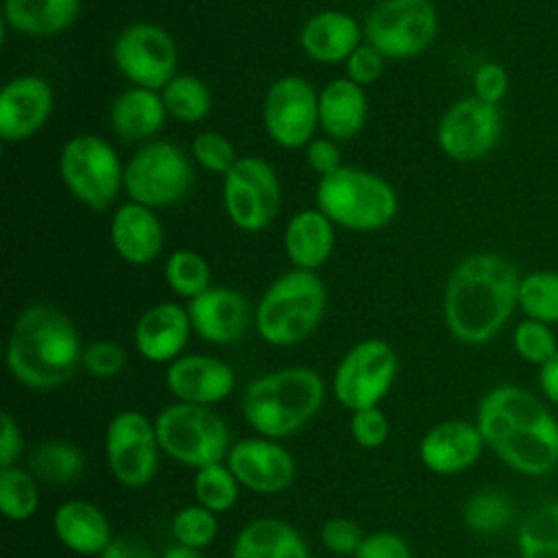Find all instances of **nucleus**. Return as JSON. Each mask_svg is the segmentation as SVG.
<instances>
[{
	"label": "nucleus",
	"mask_w": 558,
	"mask_h": 558,
	"mask_svg": "<svg viewBox=\"0 0 558 558\" xmlns=\"http://www.w3.org/2000/svg\"><path fill=\"white\" fill-rule=\"evenodd\" d=\"M475 425L486 447L514 473L545 477L558 466V418L551 405L517 384L490 388L477 403Z\"/></svg>",
	"instance_id": "nucleus-1"
},
{
	"label": "nucleus",
	"mask_w": 558,
	"mask_h": 558,
	"mask_svg": "<svg viewBox=\"0 0 558 558\" xmlns=\"http://www.w3.org/2000/svg\"><path fill=\"white\" fill-rule=\"evenodd\" d=\"M2 429H0V466H13L24 451V436L13 418V414L2 412L0 414Z\"/></svg>",
	"instance_id": "nucleus-49"
},
{
	"label": "nucleus",
	"mask_w": 558,
	"mask_h": 558,
	"mask_svg": "<svg viewBox=\"0 0 558 558\" xmlns=\"http://www.w3.org/2000/svg\"><path fill=\"white\" fill-rule=\"evenodd\" d=\"M109 233L116 253L133 266L150 264L163 246V227L159 218L150 207L133 201L116 209Z\"/></svg>",
	"instance_id": "nucleus-23"
},
{
	"label": "nucleus",
	"mask_w": 558,
	"mask_h": 558,
	"mask_svg": "<svg viewBox=\"0 0 558 558\" xmlns=\"http://www.w3.org/2000/svg\"><path fill=\"white\" fill-rule=\"evenodd\" d=\"M536 379H538L541 397H543L549 405L558 408V353H556L547 364H543V366L538 368Z\"/></svg>",
	"instance_id": "nucleus-50"
},
{
	"label": "nucleus",
	"mask_w": 558,
	"mask_h": 558,
	"mask_svg": "<svg viewBox=\"0 0 558 558\" xmlns=\"http://www.w3.org/2000/svg\"><path fill=\"white\" fill-rule=\"evenodd\" d=\"M320 541L329 551L338 556H355L364 541V532L353 519L333 517L323 523Z\"/></svg>",
	"instance_id": "nucleus-43"
},
{
	"label": "nucleus",
	"mask_w": 558,
	"mask_h": 558,
	"mask_svg": "<svg viewBox=\"0 0 558 558\" xmlns=\"http://www.w3.org/2000/svg\"><path fill=\"white\" fill-rule=\"evenodd\" d=\"M227 466L238 482L259 495H275L286 490L296 477V462L292 453L275 438H244L231 445Z\"/></svg>",
	"instance_id": "nucleus-17"
},
{
	"label": "nucleus",
	"mask_w": 558,
	"mask_h": 558,
	"mask_svg": "<svg viewBox=\"0 0 558 558\" xmlns=\"http://www.w3.org/2000/svg\"><path fill=\"white\" fill-rule=\"evenodd\" d=\"M517 307L525 318L558 325V270H532L521 275Z\"/></svg>",
	"instance_id": "nucleus-34"
},
{
	"label": "nucleus",
	"mask_w": 558,
	"mask_h": 558,
	"mask_svg": "<svg viewBox=\"0 0 558 558\" xmlns=\"http://www.w3.org/2000/svg\"><path fill=\"white\" fill-rule=\"evenodd\" d=\"M161 98L166 111L181 122H201L211 109V94L207 85L192 74H177L161 89Z\"/></svg>",
	"instance_id": "nucleus-35"
},
{
	"label": "nucleus",
	"mask_w": 558,
	"mask_h": 558,
	"mask_svg": "<svg viewBox=\"0 0 558 558\" xmlns=\"http://www.w3.org/2000/svg\"><path fill=\"white\" fill-rule=\"evenodd\" d=\"M155 432L166 456L194 469L222 462L231 449L229 425L211 405L177 401L157 414Z\"/></svg>",
	"instance_id": "nucleus-7"
},
{
	"label": "nucleus",
	"mask_w": 558,
	"mask_h": 558,
	"mask_svg": "<svg viewBox=\"0 0 558 558\" xmlns=\"http://www.w3.org/2000/svg\"><path fill=\"white\" fill-rule=\"evenodd\" d=\"M111 57L135 87L157 92L177 76V44L166 28L150 22H135L122 28L113 41Z\"/></svg>",
	"instance_id": "nucleus-13"
},
{
	"label": "nucleus",
	"mask_w": 558,
	"mask_h": 558,
	"mask_svg": "<svg viewBox=\"0 0 558 558\" xmlns=\"http://www.w3.org/2000/svg\"><path fill=\"white\" fill-rule=\"evenodd\" d=\"M161 558H203V554H201V549H194V547L177 543V545L168 547Z\"/></svg>",
	"instance_id": "nucleus-52"
},
{
	"label": "nucleus",
	"mask_w": 558,
	"mask_h": 558,
	"mask_svg": "<svg viewBox=\"0 0 558 558\" xmlns=\"http://www.w3.org/2000/svg\"><path fill=\"white\" fill-rule=\"evenodd\" d=\"M83 360L78 331L61 310L37 303L15 318L7 342L11 375L35 390L65 384Z\"/></svg>",
	"instance_id": "nucleus-3"
},
{
	"label": "nucleus",
	"mask_w": 558,
	"mask_h": 558,
	"mask_svg": "<svg viewBox=\"0 0 558 558\" xmlns=\"http://www.w3.org/2000/svg\"><path fill=\"white\" fill-rule=\"evenodd\" d=\"M364 39L386 59H410L425 52L438 35V11L432 0H381L364 20Z\"/></svg>",
	"instance_id": "nucleus-9"
},
{
	"label": "nucleus",
	"mask_w": 558,
	"mask_h": 558,
	"mask_svg": "<svg viewBox=\"0 0 558 558\" xmlns=\"http://www.w3.org/2000/svg\"><path fill=\"white\" fill-rule=\"evenodd\" d=\"M386 57L373 48L371 44H362L353 50V54L344 61L347 63V78L357 83L360 87H366L375 83L384 72Z\"/></svg>",
	"instance_id": "nucleus-46"
},
{
	"label": "nucleus",
	"mask_w": 558,
	"mask_h": 558,
	"mask_svg": "<svg viewBox=\"0 0 558 558\" xmlns=\"http://www.w3.org/2000/svg\"><path fill=\"white\" fill-rule=\"evenodd\" d=\"M39 506L35 475L20 466H0V510L11 521H26Z\"/></svg>",
	"instance_id": "nucleus-36"
},
{
	"label": "nucleus",
	"mask_w": 558,
	"mask_h": 558,
	"mask_svg": "<svg viewBox=\"0 0 558 558\" xmlns=\"http://www.w3.org/2000/svg\"><path fill=\"white\" fill-rule=\"evenodd\" d=\"M305 159H307L310 168L314 172H318L320 177H327V174L336 172L338 168H342V157H340L338 146L325 137L312 140L305 146Z\"/></svg>",
	"instance_id": "nucleus-48"
},
{
	"label": "nucleus",
	"mask_w": 558,
	"mask_h": 558,
	"mask_svg": "<svg viewBox=\"0 0 558 558\" xmlns=\"http://www.w3.org/2000/svg\"><path fill=\"white\" fill-rule=\"evenodd\" d=\"M512 349L525 364L541 368L558 353V338L551 325L523 318L512 331Z\"/></svg>",
	"instance_id": "nucleus-39"
},
{
	"label": "nucleus",
	"mask_w": 558,
	"mask_h": 558,
	"mask_svg": "<svg viewBox=\"0 0 558 558\" xmlns=\"http://www.w3.org/2000/svg\"><path fill=\"white\" fill-rule=\"evenodd\" d=\"M194 181L187 155L170 142H150L124 163V192L150 209L170 207L185 198Z\"/></svg>",
	"instance_id": "nucleus-10"
},
{
	"label": "nucleus",
	"mask_w": 558,
	"mask_h": 558,
	"mask_svg": "<svg viewBox=\"0 0 558 558\" xmlns=\"http://www.w3.org/2000/svg\"><path fill=\"white\" fill-rule=\"evenodd\" d=\"M98 558H155L150 549L131 538H113L111 545Z\"/></svg>",
	"instance_id": "nucleus-51"
},
{
	"label": "nucleus",
	"mask_w": 558,
	"mask_h": 558,
	"mask_svg": "<svg viewBox=\"0 0 558 558\" xmlns=\"http://www.w3.org/2000/svg\"><path fill=\"white\" fill-rule=\"evenodd\" d=\"M323 401V377L307 366H288L253 379L242 395L240 408L259 436L279 440L310 423Z\"/></svg>",
	"instance_id": "nucleus-4"
},
{
	"label": "nucleus",
	"mask_w": 558,
	"mask_h": 558,
	"mask_svg": "<svg viewBox=\"0 0 558 558\" xmlns=\"http://www.w3.org/2000/svg\"><path fill=\"white\" fill-rule=\"evenodd\" d=\"M327 290L314 270H288L262 294L255 310V327L272 347H290L305 340L320 323Z\"/></svg>",
	"instance_id": "nucleus-5"
},
{
	"label": "nucleus",
	"mask_w": 558,
	"mask_h": 558,
	"mask_svg": "<svg viewBox=\"0 0 558 558\" xmlns=\"http://www.w3.org/2000/svg\"><path fill=\"white\" fill-rule=\"evenodd\" d=\"M163 275L168 288L185 299H194L203 294L207 288H211V268L207 259L190 248L174 251L166 262Z\"/></svg>",
	"instance_id": "nucleus-37"
},
{
	"label": "nucleus",
	"mask_w": 558,
	"mask_h": 558,
	"mask_svg": "<svg viewBox=\"0 0 558 558\" xmlns=\"http://www.w3.org/2000/svg\"><path fill=\"white\" fill-rule=\"evenodd\" d=\"M501 129L504 116L499 105L466 96L442 113L436 126V142L453 161H477L497 146Z\"/></svg>",
	"instance_id": "nucleus-15"
},
{
	"label": "nucleus",
	"mask_w": 558,
	"mask_h": 558,
	"mask_svg": "<svg viewBox=\"0 0 558 558\" xmlns=\"http://www.w3.org/2000/svg\"><path fill=\"white\" fill-rule=\"evenodd\" d=\"M262 118L275 144L283 148L307 146L318 126V94L301 76H281L264 96Z\"/></svg>",
	"instance_id": "nucleus-16"
},
{
	"label": "nucleus",
	"mask_w": 558,
	"mask_h": 558,
	"mask_svg": "<svg viewBox=\"0 0 558 558\" xmlns=\"http://www.w3.org/2000/svg\"><path fill=\"white\" fill-rule=\"evenodd\" d=\"M510 89L508 70L497 61H484L473 72V96L484 102L499 105Z\"/></svg>",
	"instance_id": "nucleus-45"
},
{
	"label": "nucleus",
	"mask_w": 558,
	"mask_h": 558,
	"mask_svg": "<svg viewBox=\"0 0 558 558\" xmlns=\"http://www.w3.org/2000/svg\"><path fill=\"white\" fill-rule=\"evenodd\" d=\"M28 469L35 477L48 484H70L81 477L85 458L72 442L46 440L31 453Z\"/></svg>",
	"instance_id": "nucleus-33"
},
{
	"label": "nucleus",
	"mask_w": 558,
	"mask_h": 558,
	"mask_svg": "<svg viewBox=\"0 0 558 558\" xmlns=\"http://www.w3.org/2000/svg\"><path fill=\"white\" fill-rule=\"evenodd\" d=\"M368 102L364 87L349 78H336L318 94V124L331 140H351L366 124Z\"/></svg>",
	"instance_id": "nucleus-28"
},
{
	"label": "nucleus",
	"mask_w": 558,
	"mask_h": 558,
	"mask_svg": "<svg viewBox=\"0 0 558 558\" xmlns=\"http://www.w3.org/2000/svg\"><path fill=\"white\" fill-rule=\"evenodd\" d=\"M517 510L508 495L495 488H482L473 493L462 506L464 525L482 536H493L508 530L514 523Z\"/></svg>",
	"instance_id": "nucleus-32"
},
{
	"label": "nucleus",
	"mask_w": 558,
	"mask_h": 558,
	"mask_svg": "<svg viewBox=\"0 0 558 558\" xmlns=\"http://www.w3.org/2000/svg\"><path fill=\"white\" fill-rule=\"evenodd\" d=\"M216 532H218L216 512L207 510L201 504L181 508L172 519V534L177 543L194 549H203L211 545L216 538Z\"/></svg>",
	"instance_id": "nucleus-40"
},
{
	"label": "nucleus",
	"mask_w": 558,
	"mask_h": 558,
	"mask_svg": "<svg viewBox=\"0 0 558 558\" xmlns=\"http://www.w3.org/2000/svg\"><path fill=\"white\" fill-rule=\"evenodd\" d=\"M81 364L94 377H116L126 366V353L113 340H96L83 349Z\"/></svg>",
	"instance_id": "nucleus-42"
},
{
	"label": "nucleus",
	"mask_w": 558,
	"mask_h": 558,
	"mask_svg": "<svg viewBox=\"0 0 558 558\" xmlns=\"http://www.w3.org/2000/svg\"><path fill=\"white\" fill-rule=\"evenodd\" d=\"M486 449L475 421L449 418L429 427L418 442V458L436 475H458L469 471Z\"/></svg>",
	"instance_id": "nucleus-18"
},
{
	"label": "nucleus",
	"mask_w": 558,
	"mask_h": 558,
	"mask_svg": "<svg viewBox=\"0 0 558 558\" xmlns=\"http://www.w3.org/2000/svg\"><path fill=\"white\" fill-rule=\"evenodd\" d=\"M231 558H310L307 543L286 521L262 517L248 521L231 545Z\"/></svg>",
	"instance_id": "nucleus-26"
},
{
	"label": "nucleus",
	"mask_w": 558,
	"mask_h": 558,
	"mask_svg": "<svg viewBox=\"0 0 558 558\" xmlns=\"http://www.w3.org/2000/svg\"><path fill=\"white\" fill-rule=\"evenodd\" d=\"M170 395L183 403L214 405L227 399L235 388L233 368L211 355H181L166 371Z\"/></svg>",
	"instance_id": "nucleus-20"
},
{
	"label": "nucleus",
	"mask_w": 558,
	"mask_h": 558,
	"mask_svg": "<svg viewBox=\"0 0 558 558\" xmlns=\"http://www.w3.org/2000/svg\"><path fill=\"white\" fill-rule=\"evenodd\" d=\"M63 185L85 207L105 211L124 187V166L116 148L98 135H74L59 155Z\"/></svg>",
	"instance_id": "nucleus-8"
},
{
	"label": "nucleus",
	"mask_w": 558,
	"mask_h": 558,
	"mask_svg": "<svg viewBox=\"0 0 558 558\" xmlns=\"http://www.w3.org/2000/svg\"><path fill=\"white\" fill-rule=\"evenodd\" d=\"M222 201L238 229H266L281 205V185L275 168L262 157H240L222 179Z\"/></svg>",
	"instance_id": "nucleus-12"
},
{
	"label": "nucleus",
	"mask_w": 558,
	"mask_h": 558,
	"mask_svg": "<svg viewBox=\"0 0 558 558\" xmlns=\"http://www.w3.org/2000/svg\"><path fill=\"white\" fill-rule=\"evenodd\" d=\"M159 440L155 421L137 410L118 412L105 432V456L113 477L129 486L142 488L157 475Z\"/></svg>",
	"instance_id": "nucleus-14"
},
{
	"label": "nucleus",
	"mask_w": 558,
	"mask_h": 558,
	"mask_svg": "<svg viewBox=\"0 0 558 558\" xmlns=\"http://www.w3.org/2000/svg\"><path fill=\"white\" fill-rule=\"evenodd\" d=\"M333 242V222L318 207L294 214L286 225L283 248L294 268L316 270L329 259Z\"/></svg>",
	"instance_id": "nucleus-27"
},
{
	"label": "nucleus",
	"mask_w": 558,
	"mask_h": 558,
	"mask_svg": "<svg viewBox=\"0 0 558 558\" xmlns=\"http://www.w3.org/2000/svg\"><path fill=\"white\" fill-rule=\"evenodd\" d=\"M399 371L395 349L379 340L368 338L353 344L338 362L333 373V395L347 410L375 408L390 390Z\"/></svg>",
	"instance_id": "nucleus-11"
},
{
	"label": "nucleus",
	"mask_w": 558,
	"mask_h": 558,
	"mask_svg": "<svg viewBox=\"0 0 558 558\" xmlns=\"http://www.w3.org/2000/svg\"><path fill=\"white\" fill-rule=\"evenodd\" d=\"M519 558H558V499L527 512L517 525Z\"/></svg>",
	"instance_id": "nucleus-31"
},
{
	"label": "nucleus",
	"mask_w": 558,
	"mask_h": 558,
	"mask_svg": "<svg viewBox=\"0 0 558 558\" xmlns=\"http://www.w3.org/2000/svg\"><path fill=\"white\" fill-rule=\"evenodd\" d=\"M353 558H414L408 543L395 532L366 534Z\"/></svg>",
	"instance_id": "nucleus-47"
},
{
	"label": "nucleus",
	"mask_w": 558,
	"mask_h": 558,
	"mask_svg": "<svg viewBox=\"0 0 558 558\" xmlns=\"http://www.w3.org/2000/svg\"><path fill=\"white\" fill-rule=\"evenodd\" d=\"M166 105L161 94L146 87H131L118 94L111 105V129L124 142L153 137L166 122Z\"/></svg>",
	"instance_id": "nucleus-29"
},
{
	"label": "nucleus",
	"mask_w": 558,
	"mask_h": 558,
	"mask_svg": "<svg viewBox=\"0 0 558 558\" xmlns=\"http://www.w3.org/2000/svg\"><path fill=\"white\" fill-rule=\"evenodd\" d=\"M187 314L192 331L209 344L238 342L251 323L248 301L233 288H207L190 299Z\"/></svg>",
	"instance_id": "nucleus-21"
},
{
	"label": "nucleus",
	"mask_w": 558,
	"mask_h": 558,
	"mask_svg": "<svg viewBox=\"0 0 558 558\" xmlns=\"http://www.w3.org/2000/svg\"><path fill=\"white\" fill-rule=\"evenodd\" d=\"M81 0H4L2 20L17 33L48 37L74 24Z\"/></svg>",
	"instance_id": "nucleus-30"
},
{
	"label": "nucleus",
	"mask_w": 558,
	"mask_h": 558,
	"mask_svg": "<svg viewBox=\"0 0 558 558\" xmlns=\"http://www.w3.org/2000/svg\"><path fill=\"white\" fill-rule=\"evenodd\" d=\"M349 427H351L353 440L364 449H377L388 438V418L377 405L355 410Z\"/></svg>",
	"instance_id": "nucleus-44"
},
{
	"label": "nucleus",
	"mask_w": 558,
	"mask_h": 558,
	"mask_svg": "<svg viewBox=\"0 0 558 558\" xmlns=\"http://www.w3.org/2000/svg\"><path fill=\"white\" fill-rule=\"evenodd\" d=\"M521 272L499 253H473L449 275L442 316L449 333L462 344H486L517 310Z\"/></svg>",
	"instance_id": "nucleus-2"
},
{
	"label": "nucleus",
	"mask_w": 558,
	"mask_h": 558,
	"mask_svg": "<svg viewBox=\"0 0 558 558\" xmlns=\"http://www.w3.org/2000/svg\"><path fill=\"white\" fill-rule=\"evenodd\" d=\"M192 157L198 166L209 172L227 174L240 157H235V148L231 140L216 131H203L192 140Z\"/></svg>",
	"instance_id": "nucleus-41"
},
{
	"label": "nucleus",
	"mask_w": 558,
	"mask_h": 558,
	"mask_svg": "<svg viewBox=\"0 0 558 558\" xmlns=\"http://www.w3.org/2000/svg\"><path fill=\"white\" fill-rule=\"evenodd\" d=\"M240 482L225 462H214L196 469L194 495L201 506L211 512H227L238 501Z\"/></svg>",
	"instance_id": "nucleus-38"
},
{
	"label": "nucleus",
	"mask_w": 558,
	"mask_h": 558,
	"mask_svg": "<svg viewBox=\"0 0 558 558\" xmlns=\"http://www.w3.org/2000/svg\"><path fill=\"white\" fill-rule=\"evenodd\" d=\"M477 558H497V556H477Z\"/></svg>",
	"instance_id": "nucleus-53"
},
{
	"label": "nucleus",
	"mask_w": 558,
	"mask_h": 558,
	"mask_svg": "<svg viewBox=\"0 0 558 558\" xmlns=\"http://www.w3.org/2000/svg\"><path fill=\"white\" fill-rule=\"evenodd\" d=\"M316 207L344 229L377 231L397 216L399 201L386 179L362 168L342 166L320 177Z\"/></svg>",
	"instance_id": "nucleus-6"
},
{
	"label": "nucleus",
	"mask_w": 558,
	"mask_h": 558,
	"mask_svg": "<svg viewBox=\"0 0 558 558\" xmlns=\"http://www.w3.org/2000/svg\"><path fill=\"white\" fill-rule=\"evenodd\" d=\"M52 87L35 74L11 78L0 92V137L24 142L33 137L52 113Z\"/></svg>",
	"instance_id": "nucleus-19"
},
{
	"label": "nucleus",
	"mask_w": 558,
	"mask_h": 558,
	"mask_svg": "<svg viewBox=\"0 0 558 558\" xmlns=\"http://www.w3.org/2000/svg\"><path fill=\"white\" fill-rule=\"evenodd\" d=\"M192 331L187 307L163 301L148 307L135 323L133 342L148 362H174Z\"/></svg>",
	"instance_id": "nucleus-22"
},
{
	"label": "nucleus",
	"mask_w": 558,
	"mask_h": 558,
	"mask_svg": "<svg viewBox=\"0 0 558 558\" xmlns=\"http://www.w3.org/2000/svg\"><path fill=\"white\" fill-rule=\"evenodd\" d=\"M364 31L342 11H318L301 28V48L316 63L347 61L357 46H362Z\"/></svg>",
	"instance_id": "nucleus-24"
},
{
	"label": "nucleus",
	"mask_w": 558,
	"mask_h": 558,
	"mask_svg": "<svg viewBox=\"0 0 558 558\" xmlns=\"http://www.w3.org/2000/svg\"><path fill=\"white\" fill-rule=\"evenodd\" d=\"M57 538L81 556H100L111 545L107 514L87 499L63 501L52 519Z\"/></svg>",
	"instance_id": "nucleus-25"
}]
</instances>
